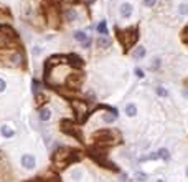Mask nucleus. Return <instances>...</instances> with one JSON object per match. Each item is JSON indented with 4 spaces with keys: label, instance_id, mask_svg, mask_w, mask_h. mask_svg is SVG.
<instances>
[{
    "label": "nucleus",
    "instance_id": "dca6fc26",
    "mask_svg": "<svg viewBox=\"0 0 188 182\" xmlns=\"http://www.w3.org/2000/svg\"><path fill=\"white\" fill-rule=\"evenodd\" d=\"M97 43H99V46H102V48H107V46H111V40H107V38H99Z\"/></svg>",
    "mask_w": 188,
    "mask_h": 182
},
{
    "label": "nucleus",
    "instance_id": "f3484780",
    "mask_svg": "<svg viewBox=\"0 0 188 182\" xmlns=\"http://www.w3.org/2000/svg\"><path fill=\"white\" fill-rule=\"evenodd\" d=\"M178 12H180V15H188V5L186 3H180L178 5Z\"/></svg>",
    "mask_w": 188,
    "mask_h": 182
},
{
    "label": "nucleus",
    "instance_id": "393cba45",
    "mask_svg": "<svg viewBox=\"0 0 188 182\" xmlns=\"http://www.w3.org/2000/svg\"><path fill=\"white\" fill-rule=\"evenodd\" d=\"M35 182H40V179H38V180H35ZM46 182H60V180H58L56 175H50V180H46Z\"/></svg>",
    "mask_w": 188,
    "mask_h": 182
},
{
    "label": "nucleus",
    "instance_id": "423d86ee",
    "mask_svg": "<svg viewBox=\"0 0 188 182\" xmlns=\"http://www.w3.org/2000/svg\"><path fill=\"white\" fill-rule=\"evenodd\" d=\"M71 106H73V111L76 113V121L83 122V119L86 118V114H87V104L84 101H79V99H73Z\"/></svg>",
    "mask_w": 188,
    "mask_h": 182
},
{
    "label": "nucleus",
    "instance_id": "2f4dec72",
    "mask_svg": "<svg viewBox=\"0 0 188 182\" xmlns=\"http://www.w3.org/2000/svg\"><path fill=\"white\" fill-rule=\"evenodd\" d=\"M158 182H163V180H158Z\"/></svg>",
    "mask_w": 188,
    "mask_h": 182
},
{
    "label": "nucleus",
    "instance_id": "ddd939ff",
    "mask_svg": "<svg viewBox=\"0 0 188 182\" xmlns=\"http://www.w3.org/2000/svg\"><path fill=\"white\" fill-rule=\"evenodd\" d=\"M157 154H158V157L163 159V161H168V159H170V152H168V149H165V148H162L160 151L157 152Z\"/></svg>",
    "mask_w": 188,
    "mask_h": 182
},
{
    "label": "nucleus",
    "instance_id": "9b49d317",
    "mask_svg": "<svg viewBox=\"0 0 188 182\" xmlns=\"http://www.w3.org/2000/svg\"><path fill=\"white\" fill-rule=\"evenodd\" d=\"M124 111H126V114H127V116H131V118H134V116L137 114V106H136L134 103H129V104H126Z\"/></svg>",
    "mask_w": 188,
    "mask_h": 182
},
{
    "label": "nucleus",
    "instance_id": "412c9836",
    "mask_svg": "<svg viewBox=\"0 0 188 182\" xmlns=\"http://www.w3.org/2000/svg\"><path fill=\"white\" fill-rule=\"evenodd\" d=\"M181 40H183L185 43H188V25L185 27V30H183V33H181Z\"/></svg>",
    "mask_w": 188,
    "mask_h": 182
},
{
    "label": "nucleus",
    "instance_id": "39448f33",
    "mask_svg": "<svg viewBox=\"0 0 188 182\" xmlns=\"http://www.w3.org/2000/svg\"><path fill=\"white\" fill-rule=\"evenodd\" d=\"M61 129L66 134H69V136H74L78 141H83V136H81V129L74 124L73 121H69V119H63L61 122Z\"/></svg>",
    "mask_w": 188,
    "mask_h": 182
},
{
    "label": "nucleus",
    "instance_id": "5701e85b",
    "mask_svg": "<svg viewBox=\"0 0 188 182\" xmlns=\"http://www.w3.org/2000/svg\"><path fill=\"white\" fill-rule=\"evenodd\" d=\"M157 95L158 96H167V90H163V88H157Z\"/></svg>",
    "mask_w": 188,
    "mask_h": 182
},
{
    "label": "nucleus",
    "instance_id": "c85d7f7f",
    "mask_svg": "<svg viewBox=\"0 0 188 182\" xmlns=\"http://www.w3.org/2000/svg\"><path fill=\"white\" fill-rule=\"evenodd\" d=\"M181 95H183V98H188V90H183V91H181Z\"/></svg>",
    "mask_w": 188,
    "mask_h": 182
},
{
    "label": "nucleus",
    "instance_id": "bb28decb",
    "mask_svg": "<svg viewBox=\"0 0 188 182\" xmlns=\"http://www.w3.org/2000/svg\"><path fill=\"white\" fill-rule=\"evenodd\" d=\"M149 159H158V154H157V152H154V154L149 156Z\"/></svg>",
    "mask_w": 188,
    "mask_h": 182
},
{
    "label": "nucleus",
    "instance_id": "f8f14e48",
    "mask_svg": "<svg viewBox=\"0 0 188 182\" xmlns=\"http://www.w3.org/2000/svg\"><path fill=\"white\" fill-rule=\"evenodd\" d=\"M51 118V111L48 108H43L42 111H40V119L42 121H48Z\"/></svg>",
    "mask_w": 188,
    "mask_h": 182
},
{
    "label": "nucleus",
    "instance_id": "6e6552de",
    "mask_svg": "<svg viewBox=\"0 0 188 182\" xmlns=\"http://www.w3.org/2000/svg\"><path fill=\"white\" fill-rule=\"evenodd\" d=\"M119 10H121V15H122V17H131V15H132V12H134L132 5L129 3V2H124V3H122Z\"/></svg>",
    "mask_w": 188,
    "mask_h": 182
},
{
    "label": "nucleus",
    "instance_id": "f257e3e1",
    "mask_svg": "<svg viewBox=\"0 0 188 182\" xmlns=\"http://www.w3.org/2000/svg\"><path fill=\"white\" fill-rule=\"evenodd\" d=\"M78 152L73 148H68V146H63V148L56 149L55 154H53V164L58 169H66L69 164H73L78 161Z\"/></svg>",
    "mask_w": 188,
    "mask_h": 182
},
{
    "label": "nucleus",
    "instance_id": "1a4fd4ad",
    "mask_svg": "<svg viewBox=\"0 0 188 182\" xmlns=\"http://www.w3.org/2000/svg\"><path fill=\"white\" fill-rule=\"evenodd\" d=\"M74 38L81 40V45H83V46H89V43H91L89 37H87L86 33H83V32H74Z\"/></svg>",
    "mask_w": 188,
    "mask_h": 182
},
{
    "label": "nucleus",
    "instance_id": "a211bd4d",
    "mask_svg": "<svg viewBox=\"0 0 188 182\" xmlns=\"http://www.w3.org/2000/svg\"><path fill=\"white\" fill-rule=\"evenodd\" d=\"M66 18H68L69 22H71V20H76V18H78V17H76V12L71 10V8L66 10Z\"/></svg>",
    "mask_w": 188,
    "mask_h": 182
},
{
    "label": "nucleus",
    "instance_id": "20e7f679",
    "mask_svg": "<svg viewBox=\"0 0 188 182\" xmlns=\"http://www.w3.org/2000/svg\"><path fill=\"white\" fill-rule=\"evenodd\" d=\"M66 86L73 91H78L83 86V73L81 71H73L71 75L66 76Z\"/></svg>",
    "mask_w": 188,
    "mask_h": 182
},
{
    "label": "nucleus",
    "instance_id": "f03ea898",
    "mask_svg": "<svg viewBox=\"0 0 188 182\" xmlns=\"http://www.w3.org/2000/svg\"><path fill=\"white\" fill-rule=\"evenodd\" d=\"M116 37L121 42L122 48H124L126 51H129L134 45L137 43V40H139V28H137V25L124 28V30L117 28V30H116Z\"/></svg>",
    "mask_w": 188,
    "mask_h": 182
},
{
    "label": "nucleus",
    "instance_id": "7ed1b4c3",
    "mask_svg": "<svg viewBox=\"0 0 188 182\" xmlns=\"http://www.w3.org/2000/svg\"><path fill=\"white\" fill-rule=\"evenodd\" d=\"M94 146H112L119 143V133L111 131V129H101V131L94 133L92 136Z\"/></svg>",
    "mask_w": 188,
    "mask_h": 182
},
{
    "label": "nucleus",
    "instance_id": "7c9ffc66",
    "mask_svg": "<svg viewBox=\"0 0 188 182\" xmlns=\"http://www.w3.org/2000/svg\"><path fill=\"white\" fill-rule=\"evenodd\" d=\"M186 175H188V167H186Z\"/></svg>",
    "mask_w": 188,
    "mask_h": 182
},
{
    "label": "nucleus",
    "instance_id": "2eb2a0df",
    "mask_svg": "<svg viewBox=\"0 0 188 182\" xmlns=\"http://www.w3.org/2000/svg\"><path fill=\"white\" fill-rule=\"evenodd\" d=\"M114 119H116V114L114 113H106L102 116V121L104 122H114Z\"/></svg>",
    "mask_w": 188,
    "mask_h": 182
},
{
    "label": "nucleus",
    "instance_id": "cd10ccee",
    "mask_svg": "<svg viewBox=\"0 0 188 182\" xmlns=\"http://www.w3.org/2000/svg\"><path fill=\"white\" fill-rule=\"evenodd\" d=\"M137 179H140V180H145V175H144V172H140V175H137Z\"/></svg>",
    "mask_w": 188,
    "mask_h": 182
},
{
    "label": "nucleus",
    "instance_id": "4be33fe9",
    "mask_svg": "<svg viewBox=\"0 0 188 182\" xmlns=\"http://www.w3.org/2000/svg\"><path fill=\"white\" fill-rule=\"evenodd\" d=\"M5 88H7V83H5V80H3V78H0V93H3V91H5Z\"/></svg>",
    "mask_w": 188,
    "mask_h": 182
},
{
    "label": "nucleus",
    "instance_id": "6ab92c4d",
    "mask_svg": "<svg viewBox=\"0 0 188 182\" xmlns=\"http://www.w3.org/2000/svg\"><path fill=\"white\" fill-rule=\"evenodd\" d=\"M136 58H144L145 56V48L144 46H139V48L136 50V55H134Z\"/></svg>",
    "mask_w": 188,
    "mask_h": 182
},
{
    "label": "nucleus",
    "instance_id": "b1692460",
    "mask_svg": "<svg viewBox=\"0 0 188 182\" xmlns=\"http://www.w3.org/2000/svg\"><path fill=\"white\" fill-rule=\"evenodd\" d=\"M144 5H145V7H154L155 0H144Z\"/></svg>",
    "mask_w": 188,
    "mask_h": 182
},
{
    "label": "nucleus",
    "instance_id": "aec40b11",
    "mask_svg": "<svg viewBox=\"0 0 188 182\" xmlns=\"http://www.w3.org/2000/svg\"><path fill=\"white\" fill-rule=\"evenodd\" d=\"M46 99H48V96L43 95V93H38V95H37V103H38V104H43Z\"/></svg>",
    "mask_w": 188,
    "mask_h": 182
},
{
    "label": "nucleus",
    "instance_id": "c756f323",
    "mask_svg": "<svg viewBox=\"0 0 188 182\" xmlns=\"http://www.w3.org/2000/svg\"><path fill=\"white\" fill-rule=\"evenodd\" d=\"M66 2H68V3H73V5H74V3H78L79 0H66Z\"/></svg>",
    "mask_w": 188,
    "mask_h": 182
},
{
    "label": "nucleus",
    "instance_id": "a878e982",
    "mask_svg": "<svg viewBox=\"0 0 188 182\" xmlns=\"http://www.w3.org/2000/svg\"><path fill=\"white\" fill-rule=\"evenodd\" d=\"M136 75L139 76V78H142V76H144V71H142V70H136Z\"/></svg>",
    "mask_w": 188,
    "mask_h": 182
},
{
    "label": "nucleus",
    "instance_id": "4468645a",
    "mask_svg": "<svg viewBox=\"0 0 188 182\" xmlns=\"http://www.w3.org/2000/svg\"><path fill=\"white\" fill-rule=\"evenodd\" d=\"M97 32H99V33H102V35L107 33V23H106V20H101V22H99V25H97Z\"/></svg>",
    "mask_w": 188,
    "mask_h": 182
},
{
    "label": "nucleus",
    "instance_id": "0eeeda50",
    "mask_svg": "<svg viewBox=\"0 0 188 182\" xmlns=\"http://www.w3.org/2000/svg\"><path fill=\"white\" fill-rule=\"evenodd\" d=\"M22 166L25 169H33L37 166V159H35L32 154H23L22 156Z\"/></svg>",
    "mask_w": 188,
    "mask_h": 182
},
{
    "label": "nucleus",
    "instance_id": "9d476101",
    "mask_svg": "<svg viewBox=\"0 0 188 182\" xmlns=\"http://www.w3.org/2000/svg\"><path fill=\"white\" fill-rule=\"evenodd\" d=\"M0 134H2L3 138H7V139H10V138H13V134H15V131L12 127H8L7 124H3L2 127H0Z\"/></svg>",
    "mask_w": 188,
    "mask_h": 182
}]
</instances>
